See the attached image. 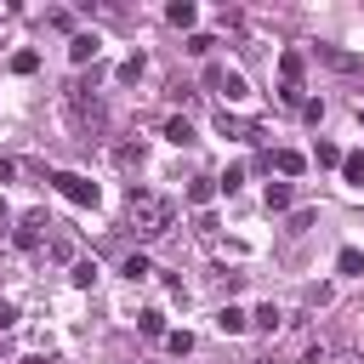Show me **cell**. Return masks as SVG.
I'll list each match as a JSON object with an SVG mask.
<instances>
[{
    "instance_id": "cell-15",
    "label": "cell",
    "mask_w": 364,
    "mask_h": 364,
    "mask_svg": "<svg viewBox=\"0 0 364 364\" xmlns=\"http://www.w3.org/2000/svg\"><path fill=\"white\" fill-rule=\"evenodd\" d=\"M165 347L182 358V353H193V336H188V330H171V336H165Z\"/></svg>"
},
{
    "instance_id": "cell-24",
    "label": "cell",
    "mask_w": 364,
    "mask_h": 364,
    "mask_svg": "<svg viewBox=\"0 0 364 364\" xmlns=\"http://www.w3.org/2000/svg\"><path fill=\"white\" fill-rule=\"evenodd\" d=\"M358 364H364V358H358Z\"/></svg>"
},
{
    "instance_id": "cell-17",
    "label": "cell",
    "mask_w": 364,
    "mask_h": 364,
    "mask_svg": "<svg viewBox=\"0 0 364 364\" xmlns=\"http://www.w3.org/2000/svg\"><path fill=\"white\" fill-rule=\"evenodd\" d=\"M313 159H318V165H341V148H336V142H318Z\"/></svg>"
},
{
    "instance_id": "cell-2",
    "label": "cell",
    "mask_w": 364,
    "mask_h": 364,
    "mask_svg": "<svg viewBox=\"0 0 364 364\" xmlns=\"http://www.w3.org/2000/svg\"><path fill=\"white\" fill-rule=\"evenodd\" d=\"M68 119L80 125V131H102V97L97 91H85V85H68Z\"/></svg>"
},
{
    "instance_id": "cell-3",
    "label": "cell",
    "mask_w": 364,
    "mask_h": 364,
    "mask_svg": "<svg viewBox=\"0 0 364 364\" xmlns=\"http://www.w3.org/2000/svg\"><path fill=\"white\" fill-rule=\"evenodd\" d=\"M57 193H63L68 205H97V182H85V176H74V171L57 176Z\"/></svg>"
},
{
    "instance_id": "cell-21",
    "label": "cell",
    "mask_w": 364,
    "mask_h": 364,
    "mask_svg": "<svg viewBox=\"0 0 364 364\" xmlns=\"http://www.w3.org/2000/svg\"><path fill=\"white\" fill-rule=\"evenodd\" d=\"M11 318H17V307H11V301H0V330H11Z\"/></svg>"
},
{
    "instance_id": "cell-22",
    "label": "cell",
    "mask_w": 364,
    "mask_h": 364,
    "mask_svg": "<svg viewBox=\"0 0 364 364\" xmlns=\"http://www.w3.org/2000/svg\"><path fill=\"white\" fill-rule=\"evenodd\" d=\"M353 114H358V125H364V102H358V108H353Z\"/></svg>"
},
{
    "instance_id": "cell-1",
    "label": "cell",
    "mask_w": 364,
    "mask_h": 364,
    "mask_svg": "<svg viewBox=\"0 0 364 364\" xmlns=\"http://www.w3.org/2000/svg\"><path fill=\"white\" fill-rule=\"evenodd\" d=\"M125 222H131V233H136V239H159V233H171V222H176V199L136 188V193H131V205H125Z\"/></svg>"
},
{
    "instance_id": "cell-10",
    "label": "cell",
    "mask_w": 364,
    "mask_h": 364,
    "mask_svg": "<svg viewBox=\"0 0 364 364\" xmlns=\"http://www.w3.org/2000/svg\"><path fill=\"white\" fill-rule=\"evenodd\" d=\"M68 57H74V63H91V57H97V34H74Z\"/></svg>"
},
{
    "instance_id": "cell-19",
    "label": "cell",
    "mask_w": 364,
    "mask_h": 364,
    "mask_svg": "<svg viewBox=\"0 0 364 364\" xmlns=\"http://www.w3.org/2000/svg\"><path fill=\"white\" fill-rule=\"evenodd\" d=\"M136 324H142V336H159V330H165V318H159V313H154V307H148V313H142V318H136Z\"/></svg>"
},
{
    "instance_id": "cell-7",
    "label": "cell",
    "mask_w": 364,
    "mask_h": 364,
    "mask_svg": "<svg viewBox=\"0 0 364 364\" xmlns=\"http://www.w3.org/2000/svg\"><path fill=\"white\" fill-rule=\"evenodd\" d=\"M245 324H250V313H245V307H222V313H216V330H222V336H239Z\"/></svg>"
},
{
    "instance_id": "cell-18",
    "label": "cell",
    "mask_w": 364,
    "mask_h": 364,
    "mask_svg": "<svg viewBox=\"0 0 364 364\" xmlns=\"http://www.w3.org/2000/svg\"><path fill=\"white\" fill-rule=\"evenodd\" d=\"M210 193H216V182H210V176H199V182H193V188H188V199H193V205H205V199H210Z\"/></svg>"
},
{
    "instance_id": "cell-23",
    "label": "cell",
    "mask_w": 364,
    "mask_h": 364,
    "mask_svg": "<svg viewBox=\"0 0 364 364\" xmlns=\"http://www.w3.org/2000/svg\"><path fill=\"white\" fill-rule=\"evenodd\" d=\"M17 364H40V358H17Z\"/></svg>"
},
{
    "instance_id": "cell-12",
    "label": "cell",
    "mask_w": 364,
    "mask_h": 364,
    "mask_svg": "<svg viewBox=\"0 0 364 364\" xmlns=\"http://www.w3.org/2000/svg\"><path fill=\"white\" fill-rule=\"evenodd\" d=\"M267 210H290V182H267Z\"/></svg>"
},
{
    "instance_id": "cell-16",
    "label": "cell",
    "mask_w": 364,
    "mask_h": 364,
    "mask_svg": "<svg viewBox=\"0 0 364 364\" xmlns=\"http://www.w3.org/2000/svg\"><path fill=\"white\" fill-rule=\"evenodd\" d=\"M330 358H336V341H313L307 347V364H330Z\"/></svg>"
},
{
    "instance_id": "cell-13",
    "label": "cell",
    "mask_w": 364,
    "mask_h": 364,
    "mask_svg": "<svg viewBox=\"0 0 364 364\" xmlns=\"http://www.w3.org/2000/svg\"><path fill=\"white\" fill-rule=\"evenodd\" d=\"M279 318H284V313H279V307H273V301H267V307H256V313H250V324H262V330H279Z\"/></svg>"
},
{
    "instance_id": "cell-9",
    "label": "cell",
    "mask_w": 364,
    "mask_h": 364,
    "mask_svg": "<svg viewBox=\"0 0 364 364\" xmlns=\"http://www.w3.org/2000/svg\"><path fill=\"white\" fill-rule=\"evenodd\" d=\"M165 17H171L176 28H193V17H199V6H193V0H176V6L165 11Z\"/></svg>"
},
{
    "instance_id": "cell-4",
    "label": "cell",
    "mask_w": 364,
    "mask_h": 364,
    "mask_svg": "<svg viewBox=\"0 0 364 364\" xmlns=\"http://www.w3.org/2000/svg\"><path fill=\"white\" fill-rule=\"evenodd\" d=\"M46 210H23V222H17V245L23 250H34V245H46Z\"/></svg>"
},
{
    "instance_id": "cell-11",
    "label": "cell",
    "mask_w": 364,
    "mask_h": 364,
    "mask_svg": "<svg viewBox=\"0 0 364 364\" xmlns=\"http://www.w3.org/2000/svg\"><path fill=\"white\" fill-rule=\"evenodd\" d=\"M341 176H347L353 188H364V154H341Z\"/></svg>"
},
{
    "instance_id": "cell-20",
    "label": "cell",
    "mask_w": 364,
    "mask_h": 364,
    "mask_svg": "<svg viewBox=\"0 0 364 364\" xmlns=\"http://www.w3.org/2000/svg\"><path fill=\"white\" fill-rule=\"evenodd\" d=\"M165 136H171V142H188L193 131H188V119H171V125H165Z\"/></svg>"
},
{
    "instance_id": "cell-14",
    "label": "cell",
    "mask_w": 364,
    "mask_h": 364,
    "mask_svg": "<svg viewBox=\"0 0 364 364\" xmlns=\"http://www.w3.org/2000/svg\"><path fill=\"white\" fill-rule=\"evenodd\" d=\"M34 68H40V51H17L11 57V74H34Z\"/></svg>"
},
{
    "instance_id": "cell-5",
    "label": "cell",
    "mask_w": 364,
    "mask_h": 364,
    "mask_svg": "<svg viewBox=\"0 0 364 364\" xmlns=\"http://www.w3.org/2000/svg\"><path fill=\"white\" fill-rule=\"evenodd\" d=\"M205 80H210V91H222V97H228V102H233V97H245V80H239V74H233V68H210V74H205Z\"/></svg>"
},
{
    "instance_id": "cell-8",
    "label": "cell",
    "mask_w": 364,
    "mask_h": 364,
    "mask_svg": "<svg viewBox=\"0 0 364 364\" xmlns=\"http://www.w3.org/2000/svg\"><path fill=\"white\" fill-rule=\"evenodd\" d=\"M301 165H307V159H301L296 148H279V154H273V171H279V176H296Z\"/></svg>"
},
{
    "instance_id": "cell-6",
    "label": "cell",
    "mask_w": 364,
    "mask_h": 364,
    "mask_svg": "<svg viewBox=\"0 0 364 364\" xmlns=\"http://www.w3.org/2000/svg\"><path fill=\"white\" fill-rule=\"evenodd\" d=\"M216 131H222V136H262V125H250V119H239V114H228V108L216 114Z\"/></svg>"
}]
</instances>
